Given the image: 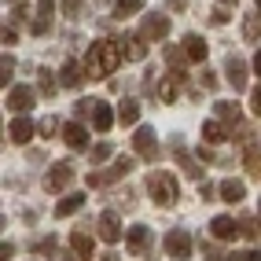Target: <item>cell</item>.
Listing matches in <instances>:
<instances>
[{
  "label": "cell",
  "instance_id": "1",
  "mask_svg": "<svg viewBox=\"0 0 261 261\" xmlns=\"http://www.w3.org/2000/svg\"><path fill=\"white\" fill-rule=\"evenodd\" d=\"M121 66V44L118 41H96L85 56V74L89 77H111Z\"/></svg>",
  "mask_w": 261,
  "mask_h": 261
},
{
  "label": "cell",
  "instance_id": "2",
  "mask_svg": "<svg viewBox=\"0 0 261 261\" xmlns=\"http://www.w3.org/2000/svg\"><path fill=\"white\" fill-rule=\"evenodd\" d=\"M177 177L173 173H162V169H154L151 177H147V195H151V202L154 206H173L177 202Z\"/></svg>",
  "mask_w": 261,
  "mask_h": 261
},
{
  "label": "cell",
  "instance_id": "3",
  "mask_svg": "<svg viewBox=\"0 0 261 261\" xmlns=\"http://www.w3.org/2000/svg\"><path fill=\"white\" fill-rule=\"evenodd\" d=\"M133 159H118L111 169H92L89 173V177H85V184H89V188H107V184H118L121 177H129V173H133Z\"/></svg>",
  "mask_w": 261,
  "mask_h": 261
},
{
  "label": "cell",
  "instance_id": "4",
  "mask_svg": "<svg viewBox=\"0 0 261 261\" xmlns=\"http://www.w3.org/2000/svg\"><path fill=\"white\" fill-rule=\"evenodd\" d=\"M162 247H166L169 257H191V247H195V243H191V236L184 228H169L166 239H162Z\"/></svg>",
  "mask_w": 261,
  "mask_h": 261
},
{
  "label": "cell",
  "instance_id": "5",
  "mask_svg": "<svg viewBox=\"0 0 261 261\" xmlns=\"http://www.w3.org/2000/svg\"><path fill=\"white\" fill-rule=\"evenodd\" d=\"M133 147H136L140 159H154V154H159V136H154V129L140 125V129L133 133Z\"/></svg>",
  "mask_w": 261,
  "mask_h": 261
},
{
  "label": "cell",
  "instance_id": "6",
  "mask_svg": "<svg viewBox=\"0 0 261 261\" xmlns=\"http://www.w3.org/2000/svg\"><path fill=\"white\" fill-rule=\"evenodd\" d=\"M96 232H99L103 243H118V239H121V221H118V214H114V210H103V214L96 217Z\"/></svg>",
  "mask_w": 261,
  "mask_h": 261
},
{
  "label": "cell",
  "instance_id": "7",
  "mask_svg": "<svg viewBox=\"0 0 261 261\" xmlns=\"http://www.w3.org/2000/svg\"><path fill=\"white\" fill-rule=\"evenodd\" d=\"M239 232H243V228H239V221H236V217H228V214H217V217L210 221V236H214V239H221V243H232Z\"/></svg>",
  "mask_w": 261,
  "mask_h": 261
},
{
  "label": "cell",
  "instance_id": "8",
  "mask_svg": "<svg viewBox=\"0 0 261 261\" xmlns=\"http://www.w3.org/2000/svg\"><path fill=\"white\" fill-rule=\"evenodd\" d=\"M118 44H121V56H125V59H133V63H144V56H147L144 33H125V37H121Z\"/></svg>",
  "mask_w": 261,
  "mask_h": 261
},
{
  "label": "cell",
  "instance_id": "9",
  "mask_svg": "<svg viewBox=\"0 0 261 261\" xmlns=\"http://www.w3.org/2000/svg\"><path fill=\"white\" fill-rule=\"evenodd\" d=\"M70 180H74V169H70V162H56V166H51V173L44 177V188H48V191H63Z\"/></svg>",
  "mask_w": 261,
  "mask_h": 261
},
{
  "label": "cell",
  "instance_id": "10",
  "mask_svg": "<svg viewBox=\"0 0 261 261\" xmlns=\"http://www.w3.org/2000/svg\"><path fill=\"white\" fill-rule=\"evenodd\" d=\"M140 33H144V41H162L169 33V19H166V15H144Z\"/></svg>",
  "mask_w": 261,
  "mask_h": 261
},
{
  "label": "cell",
  "instance_id": "11",
  "mask_svg": "<svg viewBox=\"0 0 261 261\" xmlns=\"http://www.w3.org/2000/svg\"><path fill=\"white\" fill-rule=\"evenodd\" d=\"M147 243H151V228H147V224H133V228L125 232V250L129 254H144Z\"/></svg>",
  "mask_w": 261,
  "mask_h": 261
},
{
  "label": "cell",
  "instance_id": "12",
  "mask_svg": "<svg viewBox=\"0 0 261 261\" xmlns=\"http://www.w3.org/2000/svg\"><path fill=\"white\" fill-rule=\"evenodd\" d=\"M51 11H56V4H51V0H41V4H37V11H33L30 30L37 33V37H44V33L51 30Z\"/></svg>",
  "mask_w": 261,
  "mask_h": 261
},
{
  "label": "cell",
  "instance_id": "13",
  "mask_svg": "<svg viewBox=\"0 0 261 261\" xmlns=\"http://www.w3.org/2000/svg\"><path fill=\"white\" fill-rule=\"evenodd\" d=\"M180 85H184V74H173V70H169V74L159 81V89H154V92H159V99H162V103H177Z\"/></svg>",
  "mask_w": 261,
  "mask_h": 261
},
{
  "label": "cell",
  "instance_id": "14",
  "mask_svg": "<svg viewBox=\"0 0 261 261\" xmlns=\"http://www.w3.org/2000/svg\"><path fill=\"white\" fill-rule=\"evenodd\" d=\"M92 125H96V133H107L111 125H114V111H111V103H103V99H92Z\"/></svg>",
  "mask_w": 261,
  "mask_h": 261
},
{
  "label": "cell",
  "instance_id": "15",
  "mask_svg": "<svg viewBox=\"0 0 261 261\" xmlns=\"http://www.w3.org/2000/svg\"><path fill=\"white\" fill-rule=\"evenodd\" d=\"M8 107H11L15 114L30 111V107H33V89H26V85H15V89L8 92Z\"/></svg>",
  "mask_w": 261,
  "mask_h": 261
},
{
  "label": "cell",
  "instance_id": "16",
  "mask_svg": "<svg viewBox=\"0 0 261 261\" xmlns=\"http://www.w3.org/2000/svg\"><path fill=\"white\" fill-rule=\"evenodd\" d=\"M63 136H66V144H70L74 151H85V147H89V133H85L81 121H66V125H63Z\"/></svg>",
  "mask_w": 261,
  "mask_h": 261
},
{
  "label": "cell",
  "instance_id": "17",
  "mask_svg": "<svg viewBox=\"0 0 261 261\" xmlns=\"http://www.w3.org/2000/svg\"><path fill=\"white\" fill-rule=\"evenodd\" d=\"M224 70H228V85H232V89H243V85H247V63H243L239 56L224 59Z\"/></svg>",
  "mask_w": 261,
  "mask_h": 261
},
{
  "label": "cell",
  "instance_id": "18",
  "mask_svg": "<svg viewBox=\"0 0 261 261\" xmlns=\"http://www.w3.org/2000/svg\"><path fill=\"white\" fill-rule=\"evenodd\" d=\"M184 51L191 63H206V56H210V48H206V41L199 37V33H188L184 37Z\"/></svg>",
  "mask_w": 261,
  "mask_h": 261
},
{
  "label": "cell",
  "instance_id": "19",
  "mask_svg": "<svg viewBox=\"0 0 261 261\" xmlns=\"http://www.w3.org/2000/svg\"><path fill=\"white\" fill-rule=\"evenodd\" d=\"M37 133L33 129V121L30 118H15L11 125H8V136H11V144H30V136Z\"/></svg>",
  "mask_w": 261,
  "mask_h": 261
},
{
  "label": "cell",
  "instance_id": "20",
  "mask_svg": "<svg viewBox=\"0 0 261 261\" xmlns=\"http://www.w3.org/2000/svg\"><path fill=\"white\" fill-rule=\"evenodd\" d=\"M85 77H89V74H85V66H77V63H70V59H66V63H63V70H59V81L66 85V89H77Z\"/></svg>",
  "mask_w": 261,
  "mask_h": 261
},
{
  "label": "cell",
  "instance_id": "21",
  "mask_svg": "<svg viewBox=\"0 0 261 261\" xmlns=\"http://www.w3.org/2000/svg\"><path fill=\"white\" fill-rule=\"evenodd\" d=\"M217 191H221V199H224V202H243V195H247L243 180H236V177H228V180H224Z\"/></svg>",
  "mask_w": 261,
  "mask_h": 261
},
{
  "label": "cell",
  "instance_id": "22",
  "mask_svg": "<svg viewBox=\"0 0 261 261\" xmlns=\"http://www.w3.org/2000/svg\"><path fill=\"white\" fill-rule=\"evenodd\" d=\"M70 247H74V254H77V261H92V239L89 236H85V232H74L70 236Z\"/></svg>",
  "mask_w": 261,
  "mask_h": 261
},
{
  "label": "cell",
  "instance_id": "23",
  "mask_svg": "<svg viewBox=\"0 0 261 261\" xmlns=\"http://www.w3.org/2000/svg\"><path fill=\"white\" fill-rule=\"evenodd\" d=\"M81 206H85V195H81V191H74V195H66V199H59V202H56V217H66V214H77Z\"/></svg>",
  "mask_w": 261,
  "mask_h": 261
},
{
  "label": "cell",
  "instance_id": "24",
  "mask_svg": "<svg viewBox=\"0 0 261 261\" xmlns=\"http://www.w3.org/2000/svg\"><path fill=\"white\" fill-rule=\"evenodd\" d=\"M261 37V0H257V8L250 11V19L243 22V41H257Z\"/></svg>",
  "mask_w": 261,
  "mask_h": 261
},
{
  "label": "cell",
  "instance_id": "25",
  "mask_svg": "<svg viewBox=\"0 0 261 261\" xmlns=\"http://www.w3.org/2000/svg\"><path fill=\"white\" fill-rule=\"evenodd\" d=\"M118 121H121V125H136V121H140V103H136V99H125V103L118 107Z\"/></svg>",
  "mask_w": 261,
  "mask_h": 261
},
{
  "label": "cell",
  "instance_id": "26",
  "mask_svg": "<svg viewBox=\"0 0 261 261\" xmlns=\"http://www.w3.org/2000/svg\"><path fill=\"white\" fill-rule=\"evenodd\" d=\"M243 162H247V169L261 180V144H247V151H243Z\"/></svg>",
  "mask_w": 261,
  "mask_h": 261
},
{
  "label": "cell",
  "instance_id": "27",
  "mask_svg": "<svg viewBox=\"0 0 261 261\" xmlns=\"http://www.w3.org/2000/svg\"><path fill=\"white\" fill-rule=\"evenodd\" d=\"M202 136H206V144H221L224 136H228V129H224L221 121H214V118H210V121L202 125Z\"/></svg>",
  "mask_w": 261,
  "mask_h": 261
},
{
  "label": "cell",
  "instance_id": "28",
  "mask_svg": "<svg viewBox=\"0 0 261 261\" xmlns=\"http://www.w3.org/2000/svg\"><path fill=\"white\" fill-rule=\"evenodd\" d=\"M37 89H41V96H56V81H51V70L48 66H37Z\"/></svg>",
  "mask_w": 261,
  "mask_h": 261
},
{
  "label": "cell",
  "instance_id": "29",
  "mask_svg": "<svg viewBox=\"0 0 261 261\" xmlns=\"http://www.w3.org/2000/svg\"><path fill=\"white\" fill-rule=\"evenodd\" d=\"M184 56H188V51H180L177 44H169V48H166V63H169V70H173V74H184Z\"/></svg>",
  "mask_w": 261,
  "mask_h": 261
},
{
  "label": "cell",
  "instance_id": "30",
  "mask_svg": "<svg viewBox=\"0 0 261 261\" xmlns=\"http://www.w3.org/2000/svg\"><path fill=\"white\" fill-rule=\"evenodd\" d=\"M136 11H144V0H118V4H114V15H118V19L136 15Z\"/></svg>",
  "mask_w": 261,
  "mask_h": 261
},
{
  "label": "cell",
  "instance_id": "31",
  "mask_svg": "<svg viewBox=\"0 0 261 261\" xmlns=\"http://www.w3.org/2000/svg\"><path fill=\"white\" fill-rule=\"evenodd\" d=\"M210 22H217V26H228V22H232V11H228V8H214Z\"/></svg>",
  "mask_w": 261,
  "mask_h": 261
},
{
  "label": "cell",
  "instance_id": "32",
  "mask_svg": "<svg viewBox=\"0 0 261 261\" xmlns=\"http://www.w3.org/2000/svg\"><path fill=\"white\" fill-rule=\"evenodd\" d=\"M11 74H15V59L4 51V59H0V77H4V85H8V77H11Z\"/></svg>",
  "mask_w": 261,
  "mask_h": 261
},
{
  "label": "cell",
  "instance_id": "33",
  "mask_svg": "<svg viewBox=\"0 0 261 261\" xmlns=\"http://www.w3.org/2000/svg\"><path fill=\"white\" fill-rule=\"evenodd\" d=\"M180 166H184V173H188V177H195V180L202 177V169H199L195 162H191V159H188V154H184V151H180Z\"/></svg>",
  "mask_w": 261,
  "mask_h": 261
},
{
  "label": "cell",
  "instance_id": "34",
  "mask_svg": "<svg viewBox=\"0 0 261 261\" xmlns=\"http://www.w3.org/2000/svg\"><path fill=\"white\" fill-rule=\"evenodd\" d=\"M85 8V0H63V11H66V19H77V11Z\"/></svg>",
  "mask_w": 261,
  "mask_h": 261
},
{
  "label": "cell",
  "instance_id": "35",
  "mask_svg": "<svg viewBox=\"0 0 261 261\" xmlns=\"http://www.w3.org/2000/svg\"><path fill=\"white\" fill-rule=\"evenodd\" d=\"M59 129V118H41V136H56Z\"/></svg>",
  "mask_w": 261,
  "mask_h": 261
},
{
  "label": "cell",
  "instance_id": "36",
  "mask_svg": "<svg viewBox=\"0 0 261 261\" xmlns=\"http://www.w3.org/2000/svg\"><path fill=\"white\" fill-rule=\"evenodd\" d=\"M103 159H111V144H96L92 147V162H103Z\"/></svg>",
  "mask_w": 261,
  "mask_h": 261
},
{
  "label": "cell",
  "instance_id": "37",
  "mask_svg": "<svg viewBox=\"0 0 261 261\" xmlns=\"http://www.w3.org/2000/svg\"><path fill=\"white\" fill-rule=\"evenodd\" d=\"M250 111H254V114L261 118V85H257V89L250 92Z\"/></svg>",
  "mask_w": 261,
  "mask_h": 261
},
{
  "label": "cell",
  "instance_id": "38",
  "mask_svg": "<svg viewBox=\"0 0 261 261\" xmlns=\"http://www.w3.org/2000/svg\"><path fill=\"white\" fill-rule=\"evenodd\" d=\"M26 15H33V11H30V8H22V4H19V8H15V11H11V19H15V22H22V19H26Z\"/></svg>",
  "mask_w": 261,
  "mask_h": 261
},
{
  "label": "cell",
  "instance_id": "39",
  "mask_svg": "<svg viewBox=\"0 0 261 261\" xmlns=\"http://www.w3.org/2000/svg\"><path fill=\"white\" fill-rule=\"evenodd\" d=\"M41 254H56V239H51V236L41 243Z\"/></svg>",
  "mask_w": 261,
  "mask_h": 261
},
{
  "label": "cell",
  "instance_id": "40",
  "mask_svg": "<svg viewBox=\"0 0 261 261\" xmlns=\"http://www.w3.org/2000/svg\"><path fill=\"white\" fill-rule=\"evenodd\" d=\"M0 41H4V44H15V30H11V26H4V33H0Z\"/></svg>",
  "mask_w": 261,
  "mask_h": 261
},
{
  "label": "cell",
  "instance_id": "41",
  "mask_svg": "<svg viewBox=\"0 0 261 261\" xmlns=\"http://www.w3.org/2000/svg\"><path fill=\"white\" fill-rule=\"evenodd\" d=\"M11 254H15V247H11V243H4V247H0V261H11Z\"/></svg>",
  "mask_w": 261,
  "mask_h": 261
},
{
  "label": "cell",
  "instance_id": "42",
  "mask_svg": "<svg viewBox=\"0 0 261 261\" xmlns=\"http://www.w3.org/2000/svg\"><path fill=\"white\" fill-rule=\"evenodd\" d=\"M239 261H261V250H247V254H239Z\"/></svg>",
  "mask_w": 261,
  "mask_h": 261
},
{
  "label": "cell",
  "instance_id": "43",
  "mask_svg": "<svg viewBox=\"0 0 261 261\" xmlns=\"http://www.w3.org/2000/svg\"><path fill=\"white\" fill-rule=\"evenodd\" d=\"M166 4H169L173 11H184V8H188V0H166Z\"/></svg>",
  "mask_w": 261,
  "mask_h": 261
},
{
  "label": "cell",
  "instance_id": "44",
  "mask_svg": "<svg viewBox=\"0 0 261 261\" xmlns=\"http://www.w3.org/2000/svg\"><path fill=\"white\" fill-rule=\"evenodd\" d=\"M254 74H261V51L254 56Z\"/></svg>",
  "mask_w": 261,
  "mask_h": 261
},
{
  "label": "cell",
  "instance_id": "45",
  "mask_svg": "<svg viewBox=\"0 0 261 261\" xmlns=\"http://www.w3.org/2000/svg\"><path fill=\"white\" fill-rule=\"evenodd\" d=\"M210 261H228V257H224V250H217V254H210Z\"/></svg>",
  "mask_w": 261,
  "mask_h": 261
},
{
  "label": "cell",
  "instance_id": "46",
  "mask_svg": "<svg viewBox=\"0 0 261 261\" xmlns=\"http://www.w3.org/2000/svg\"><path fill=\"white\" fill-rule=\"evenodd\" d=\"M103 261H118V254H103Z\"/></svg>",
  "mask_w": 261,
  "mask_h": 261
},
{
  "label": "cell",
  "instance_id": "47",
  "mask_svg": "<svg viewBox=\"0 0 261 261\" xmlns=\"http://www.w3.org/2000/svg\"><path fill=\"white\" fill-rule=\"evenodd\" d=\"M221 4H236V0H221Z\"/></svg>",
  "mask_w": 261,
  "mask_h": 261
}]
</instances>
